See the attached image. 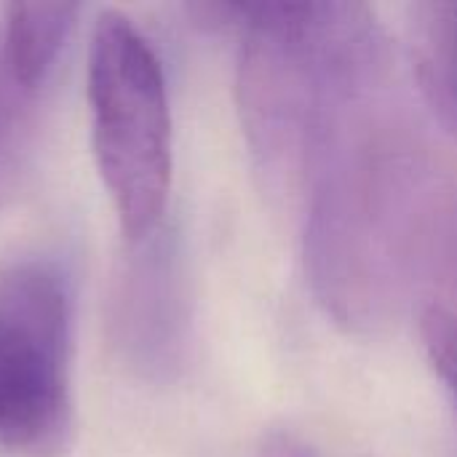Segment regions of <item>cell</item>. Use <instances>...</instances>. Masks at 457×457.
<instances>
[{
	"instance_id": "3",
	"label": "cell",
	"mask_w": 457,
	"mask_h": 457,
	"mask_svg": "<svg viewBox=\"0 0 457 457\" xmlns=\"http://www.w3.org/2000/svg\"><path fill=\"white\" fill-rule=\"evenodd\" d=\"M70 292L48 262L0 270V447L59 455L72 431Z\"/></svg>"
},
{
	"instance_id": "1",
	"label": "cell",
	"mask_w": 457,
	"mask_h": 457,
	"mask_svg": "<svg viewBox=\"0 0 457 457\" xmlns=\"http://www.w3.org/2000/svg\"><path fill=\"white\" fill-rule=\"evenodd\" d=\"M190 16L241 29L238 112L265 179L281 190L316 187L337 161L345 118L383 72L375 13L335 0H236L198 3Z\"/></svg>"
},
{
	"instance_id": "8",
	"label": "cell",
	"mask_w": 457,
	"mask_h": 457,
	"mask_svg": "<svg viewBox=\"0 0 457 457\" xmlns=\"http://www.w3.org/2000/svg\"><path fill=\"white\" fill-rule=\"evenodd\" d=\"M254 457H321L311 442L292 431H270L262 436Z\"/></svg>"
},
{
	"instance_id": "2",
	"label": "cell",
	"mask_w": 457,
	"mask_h": 457,
	"mask_svg": "<svg viewBox=\"0 0 457 457\" xmlns=\"http://www.w3.org/2000/svg\"><path fill=\"white\" fill-rule=\"evenodd\" d=\"M91 147L129 241L147 238L171 190V112L161 62L115 8L96 16L88 48Z\"/></svg>"
},
{
	"instance_id": "4",
	"label": "cell",
	"mask_w": 457,
	"mask_h": 457,
	"mask_svg": "<svg viewBox=\"0 0 457 457\" xmlns=\"http://www.w3.org/2000/svg\"><path fill=\"white\" fill-rule=\"evenodd\" d=\"M410 46L426 102L457 139V0L412 5Z\"/></svg>"
},
{
	"instance_id": "6",
	"label": "cell",
	"mask_w": 457,
	"mask_h": 457,
	"mask_svg": "<svg viewBox=\"0 0 457 457\" xmlns=\"http://www.w3.org/2000/svg\"><path fill=\"white\" fill-rule=\"evenodd\" d=\"M35 139V91L8 70L0 48V206L16 193Z\"/></svg>"
},
{
	"instance_id": "5",
	"label": "cell",
	"mask_w": 457,
	"mask_h": 457,
	"mask_svg": "<svg viewBox=\"0 0 457 457\" xmlns=\"http://www.w3.org/2000/svg\"><path fill=\"white\" fill-rule=\"evenodd\" d=\"M80 5L75 3H11L3 24V59L11 75L29 91L48 78Z\"/></svg>"
},
{
	"instance_id": "7",
	"label": "cell",
	"mask_w": 457,
	"mask_h": 457,
	"mask_svg": "<svg viewBox=\"0 0 457 457\" xmlns=\"http://www.w3.org/2000/svg\"><path fill=\"white\" fill-rule=\"evenodd\" d=\"M420 337L434 364L436 375L442 378L445 388L450 391L457 404V313L445 305H426L420 313Z\"/></svg>"
}]
</instances>
